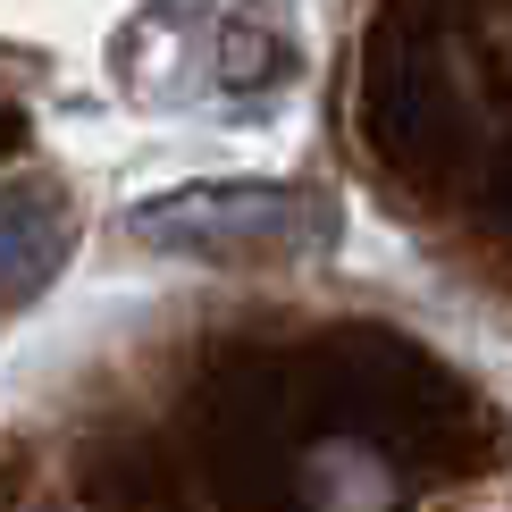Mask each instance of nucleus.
<instances>
[{
  "label": "nucleus",
  "instance_id": "obj_1",
  "mask_svg": "<svg viewBox=\"0 0 512 512\" xmlns=\"http://www.w3.org/2000/svg\"><path fill=\"white\" fill-rule=\"evenodd\" d=\"M319 210L311 194H286V185H194V194H160L126 219V236L143 244H202V252H227V244H303L319 236Z\"/></svg>",
  "mask_w": 512,
  "mask_h": 512
},
{
  "label": "nucleus",
  "instance_id": "obj_2",
  "mask_svg": "<svg viewBox=\"0 0 512 512\" xmlns=\"http://www.w3.org/2000/svg\"><path fill=\"white\" fill-rule=\"evenodd\" d=\"M294 504L303 512H403V479L378 445L361 437H319L294 462Z\"/></svg>",
  "mask_w": 512,
  "mask_h": 512
},
{
  "label": "nucleus",
  "instance_id": "obj_3",
  "mask_svg": "<svg viewBox=\"0 0 512 512\" xmlns=\"http://www.w3.org/2000/svg\"><path fill=\"white\" fill-rule=\"evenodd\" d=\"M286 68V34L269 26V17H227L219 26V59H210V76L227 84V93H244V84H261Z\"/></svg>",
  "mask_w": 512,
  "mask_h": 512
}]
</instances>
